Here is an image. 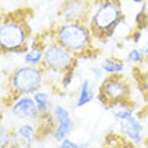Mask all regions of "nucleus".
<instances>
[{
    "instance_id": "1",
    "label": "nucleus",
    "mask_w": 148,
    "mask_h": 148,
    "mask_svg": "<svg viewBox=\"0 0 148 148\" xmlns=\"http://www.w3.org/2000/svg\"><path fill=\"white\" fill-rule=\"evenodd\" d=\"M55 42L69 50L77 58L93 55V34L89 24L81 22H62L54 28Z\"/></svg>"
},
{
    "instance_id": "2",
    "label": "nucleus",
    "mask_w": 148,
    "mask_h": 148,
    "mask_svg": "<svg viewBox=\"0 0 148 148\" xmlns=\"http://www.w3.org/2000/svg\"><path fill=\"white\" fill-rule=\"evenodd\" d=\"M123 23L124 15L119 0H101L94 7L88 24L94 39L108 40Z\"/></svg>"
},
{
    "instance_id": "3",
    "label": "nucleus",
    "mask_w": 148,
    "mask_h": 148,
    "mask_svg": "<svg viewBox=\"0 0 148 148\" xmlns=\"http://www.w3.org/2000/svg\"><path fill=\"white\" fill-rule=\"evenodd\" d=\"M46 71L43 66H31V65H22L15 67L8 75L7 81V93L3 94V100L24 96V94H34L42 89L45 82Z\"/></svg>"
},
{
    "instance_id": "4",
    "label": "nucleus",
    "mask_w": 148,
    "mask_h": 148,
    "mask_svg": "<svg viewBox=\"0 0 148 148\" xmlns=\"http://www.w3.org/2000/svg\"><path fill=\"white\" fill-rule=\"evenodd\" d=\"M30 28L27 20L16 15L3 18L0 24V49L3 54H14L30 45Z\"/></svg>"
},
{
    "instance_id": "5",
    "label": "nucleus",
    "mask_w": 148,
    "mask_h": 148,
    "mask_svg": "<svg viewBox=\"0 0 148 148\" xmlns=\"http://www.w3.org/2000/svg\"><path fill=\"white\" fill-rule=\"evenodd\" d=\"M131 96V82L124 74L106 75L98 85L97 100L105 109L120 101L128 100Z\"/></svg>"
},
{
    "instance_id": "6",
    "label": "nucleus",
    "mask_w": 148,
    "mask_h": 148,
    "mask_svg": "<svg viewBox=\"0 0 148 148\" xmlns=\"http://www.w3.org/2000/svg\"><path fill=\"white\" fill-rule=\"evenodd\" d=\"M77 61L78 58L75 55L71 54L59 43L54 42L45 47V61L42 66L45 71L61 74L62 77L65 73L77 67Z\"/></svg>"
},
{
    "instance_id": "7",
    "label": "nucleus",
    "mask_w": 148,
    "mask_h": 148,
    "mask_svg": "<svg viewBox=\"0 0 148 148\" xmlns=\"http://www.w3.org/2000/svg\"><path fill=\"white\" fill-rule=\"evenodd\" d=\"M3 102L5 104V108L14 120L22 121V123H27V121L35 123L39 120V110L32 94L15 96L3 100Z\"/></svg>"
},
{
    "instance_id": "8",
    "label": "nucleus",
    "mask_w": 148,
    "mask_h": 148,
    "mask_svg": "<svg viewBox=\"0 0 148 148\" xmlns=\"http://www.w3.org/2000/svg\"><path fill=\"white\" fill-rule=\"evenodd\" d=\"M89 0H66L61 10V16L63 22H81L89 23L93 10Z\"/></svg>"
},
{
    "instance_id": "9",
    "label": "nucleus",
    "mask_w": 148,
    "mask_h": 148,
    "mask_svg": "<svg viewBox=\"0 0 148 148\" xmlns=\"http://www.w3.org/2000/svg\"><path fill=\"white\" fill-rule=\"evenodd\" d=\"M53 116L55 120V131L53 133L55 141L61 143L66 137H70L74 131V120L71 112L62 104H57L53 110Z\"/></svg>"
},
{
    "instance_id": "10",
    "label": "nucleus",
    "mask_w": 148,
    "mask_h": 148,
    "mask_svg": "<svg viewBox=\"0 0 148 148\" xmlns=\"http://www.w3.org/2000/svg\"><path fill=\"white\" fill-rule=\"evenodd\" d=\"M117 124H119V132H120V135L124 136L128 141H131L132 144L139 145L144 141V137H143L144 125H143L141 120L136 114L129 117L128 120L119 121Z\"/></svg>"
},
{
    "instance_id": "11",
    "label": "nucleus",
    "mask_w": 148,
    "mask_h": 148,
    "mask_svg": "<svg viewBox=\"0 0 148 148\" xmlns=\"http://www.w3.org/2000/svg\"><path fill=\"white\" fill-rule=\"evenodd\" d=\"M97 86L94 84L93 79L90 78H85L82 79L78 88V93H77V100L74 102V108H84L85 105L90 104L94 98L97 97Z\"/></svg>"
},
{
    "instance_id": "12",
    "label": "nucleus",
    "mask_w": 148,
    "mask_h": 148,
    "mask_svg": "<svg viewBox=\"0 0 148 148\" xmlns=\"http://www.w3.org/2000/svg\"><path fill=\"white\" fill-rule=\"evenodd\" d=\"M30 46V50L22 57L24 65H31V66H42L45 61V47L38 42V39L32 40Z\"/></svg>"
},
{
    "instance_id": "13",
    "label": "nucleus",
    "mask_w": 148,
    "mask_h": 148,
    "mask_svg": "<svg viewBox=\"0 0 148 148\" xmlns=\"http://www.w3.org/2000/svg\"><path fill=\"white\" fill-rule=\"evenodd\" d=\"M32 97L36 102V106H38L39 110V117H45V116H50L53 114V110H54V104H53V96H51L50 92L47 90H38L36 93L32 94Z\"/></svg>"
},
{
    "instance_id": "14",
    "label": "nucleus",
    "mask_w": 148,
    "mask_h": 148,
    "mask_svg": "<svg viewBox=\"0 0 148 148\" xmlns=\"http://www.w3.org/2000/svg\"><path fill=\"white\" fill-rule=\"evenodd\" d=\"M16 133L20 137V140L26 143V144H34L36 140H39V133H38V127L36 124L27 121V123H20L16 127Z\"/></svg>"
},
{
    "instance_id": "15",
    "label": "nucleus",
    "mask_w": 148,
    "mask_h": 148,
    "mask_svg": "<svg viewBox=\"0 0 148 148\" xmlns=\"http://www.w3.org/2000/svg\"><path fill=\"white\" fill-rule=\"evenodd\" d=\"M133 77L135 82L137 84V88L140 89L143 97L148 100V57L143 63L133 66Z\"/></svg>"
},
{
    "instance_id": "16",
    "label": "nucleus",
    "mask_w": 148,
    "mask_h": 148,
    "mask_svg": "<svg viewBox=\"0 0 148 148\" xmlns=\"http://www.w3.org/2000/svg\"><path fill=\"white\" fill-rule=\"evenodd\" d=\"M100 66L106 75H116V74H123L125 71V61L116 57H110V58L102 59Z\"/></svg>"
},
{
    "instance_id": "17",
    "label": "nucleus",
    "mask_w": 148,
    "mask_h": 148,
    "mask_svg": "<svg viewBox=\"0 0 148 148\" xmlns=\"http://www.w3.org/2000/svg\"><path fill=\"white\" fill-rule=\"evenodd\" d=\"M104 148H135V144H132L121 135H110L106 137Z\"/></svg>"
},
{
    "instance_id": "18",
    "label": "nucleus",
    "mask_w": 148,
    "mask_h": 148,
    "mask_svg": "<svg viewBox=\"0 0 148 148\" xmlns=\"http://www.w3.org/2000/svg\"><path fill=\"white\" fill-rule=\"evenodd\" d=\"M147 59V54L144 53L143 49H137V47H133L127 53V57H125V62L131 63L132 66H136V65H140Z\"/></svg>"
},
{
    "instance_id": "19",
    "label": "nucleus",
    "mask_w": 148,
    "mask_h": 148,
    "mask_svg": "<svg viewBox=\"0 0 148 148\" xmlns=\"http://www.w3.org/2000/svg\"><path fill=\"white\" fill-rule=\"evenodd\" d=\"M12 129L8 128L7 125L1 124L0 127V148H8L11 143Z\"/></svg>"
},
{
    "instance_id": "20",
    "label": "nucleus",
    "mask_w": 148,
    "mask_h": 148,
    "mask_svg": "<svg viewBox=\"0 0 148 148\" xmlns=\"http://www.w3.org/2000/svg\"><path fill=\"white\" fill-rule=\"evenodd\" d=\"M90 143L89 141H82V143H77L70 137H66L65 140L59 143L58 148H89Z\"/></svg>"
},
{
    "instance_id": "21",
    "label": "nucleus",
    "mask_w": 148,
    "mask_h": 148,
    "mask_svg": "<svg viewBox=\"0 0 148 148\" xmlns=\"http://www.w3.org/2000/svg\"><path fill=\"white\" fill-rule=\"evenodd\" d=\"M74 70H75V69H73V70H70V71H67V73H65L62 77H61V86H62V89H67V88L73 84Z\"/></svg>"
},
{
    "instance_id": "22",
    "label": "nucleus",
    "mask_w": 148,
    "mask_h": 148,
    "mask_svg": "<svg viewBox=\"0 0 148 148\" xmlns=\"http://www.w3.org/2000/svg\"><path fill=\"white\" fill-rule=\"evenodd\" d=\"M90 73L93 74V77H94V79L97 82H101L104 78L106 77V74L104 73V70L101 69V66L98 65V66H92L90 67Z\"/></svg>"
},
{
    "instance_id": "23",
    "label": "nucleus",
    "mask_w": 148,
    "mask_h": 148,
    "mask_svg": "<svg viewBox=\"0 0 148 148\" xmlns=\"http://www.w3.org/2000/svg\"><path fill=\"white\" fill-rule=\"evenodd\" d=\"M143 35H144V32L143 31H139V30H135V31H131V34H129V36H131V40H132L133 45H139V43L141 42V38H143Z\"/></svg>"
},
{
    "instance_id": "24",
    "label": "nucleus",
    "mask_w": 148,
    "mask_h": 148,
    "mask_svg": "<svg viewBox=\"0 0 148 148\" xmlns=\"http://www.w3.org/2000/svg\"><path fill=\"white\" fill-rule=\"evenodd\" d=\"M147 8H148V5H147Z\"/></svg>"
}]
</instances>
